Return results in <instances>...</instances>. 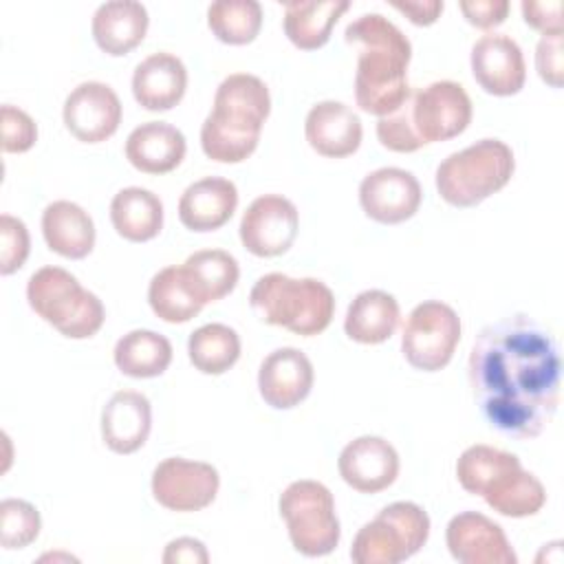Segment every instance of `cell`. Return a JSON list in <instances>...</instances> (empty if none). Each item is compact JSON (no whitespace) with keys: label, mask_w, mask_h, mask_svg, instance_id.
Listing matches in <instances>:
<instances>
[{"label":"cell","mask_w":564,"mask_h":564,"mask_svg":"<svg viewBox=\"0 0 564 564\" xmlns=\"http://www.w3.org/2000/svg\"><path fill=\"white\" fill-rule=\"evenodd\" d=\"M560 368L553 335L524 313L480 328L467 359L471 394L482 419L518 441L540 436L553 421Z\"/></svg>","instance_id":"6da1fadb"},{"label":"cell","mask_w":564,"mask_h":564,"mask_svg":"<svg viewBox=\"0 0 564 564\" xmlns=\"http://www.w3.org/2000/svg\"><path fill=\"white\" fill-rule=\"evenodd\" d=\"M346 44L357 48L355 104L383 117L410 95L408 66L412 44L408 35L381 13H364L344 29Z\"/></svg>","instance_id":"7a4b0ae2"},{"label":"cell","mask_w":564,"mask_h":564,"mask_svg":"<svg viewBox=\"0 0 564 564\" xmlns=\"http://www.w3.org/2000/svg\"><path fill=\"white\" fill-rule=\"evenodd\" d=\"M271 112L269 86L251 73L227 75L216 93L214 108L200 126V148L216 163L247 161L260 141Z\"/></svg>","instance_id":"3957f363"},{"label":"cell","mask_w":564,"mask_h":564,"mask_svg":"<svg viewBox=\"0 0 564 564\" xmlns=\"http://www.w3.org/2000/svg\"><path fill=\"white\" fill-rule=\"evenodd\" d=\"M249 306L264 324L313 337L330 326L335 295L317 278H291L273 271L256 280L249 293Z\"/></svg>","instance_id":"277c9868"},{"label":"cell","mask_w":564,"mask_h":564,"mask_svg":"<svg viewBox=\"0 0 564 564\" xmlns=\"http://www.w3.org/2000/svg\"><path fill=\"white\" fill-rule=\"evenodd\" d=\"M513 172V150L500 139H480L445 156L436 167L434 183L447 205L465 209L500 192Z\"/></svg>","instance_id":"5b68a950"},{"label":"cell","mask_w":564,"mask_h":564,"mask_svg":"<svg viewBox=\"0 0 564 564\" xmlns=\"http://www.w3.org/2000/svg\"><path fill=\"white\" fill-rule=\"evenodd\" d=\"M31 311L68 339H88L106 319L101 300L62 267H42L26 282Z\"/></svg>","instance_id":"8992f818"},{"label":"cell","mask_w":564,"mask_h":564,"mask_svg":"<svg viewBox=\"0 0 564 564\" xmlns=\"http://www.w3.org/2000/svg\"><path fill=\"white\" fill-rule=\"evenodd\" d=\"M278 509L289 540L300 555L324 557L337 549L341 527L335 498L324 482L311 478L293 480L280 494Z\"/></svg>","instance_id":"52a82bcc"},{"label":"cell","mask_w":564,"mask_h":564,"mask_svg":"<svg viewBox=\"0 0 564 564\" xmlns=\"http://www.w3.org/2000/svg\"><path fill=\"white\" fill-rule=\"evenodd\" d=\"M430 538L427 511L410 500L386 505L366 522L350 546L355 564H399L416 555Z\"/></svg>","instance_id":"ba28073f"},{"label":"cell","mask_w":564,"mask_h":564,"mask_svg":"<svg viewBox=\"0 0 564 564\" xmlns=\"http://www.w3.org/2000/svg\"><path fill=\"white\" fill-rule=\"evenodd\" d=\"M460 330V317L449 304L425 300L410 311L403 324L401 352L412 368L438 372L452 361Z\"/></svg>","instance_id":"9c48e42d"},{"label":"cell","mask_w":564,"mask_h":564,"mask_svg":"<svg viewBox=\"0 0 564 564\" xmlns=\"http://www.w3.org/2000/svg\"><path fill=\"white\" fill-rule=\"evenodd\" d=\"M410 123L421 145L447 141L471 123V99L467 90L452 79H438L408 95Z\"/></svg>","instance_id":"30bf717a"},{"label":"cell","mask_w":564,"mask_h":564,"mask_svg":"<svg viewBox=\"0 0 564 564\" xmlns=\"http://www.w3.org/2000/svg\"><path fill=\"white\" fill-rule=\"evenodd\" d=\"M150 489L161 507L176 513H192L203 511L216 500L220 476L209 463L167 456L154 467Z\"/></svg>","instance_id":"8fae6325"},{"label":"cell","mask_w":564,"mask_h":564,"mask_svg":"<svg viewBox=\"0 0 564 564\" xmlns=\"http://www.w3.org/2000/svg\"><path fill=\"white\" fill-rule=\"evenodd\" d=\"M300 231V212L282 194H262L245 209L238 236L242 247L258 258L286 253Z\"/></svg>","instance_id":"7c38bea8"},{"label":"cell","mask_w":564,"mask_h":564,"mask_svg":"<svg viewBox=\"0 0 564 564\" xmlns=\"http://www.w3.org/2000/svg\"><path fill=\"white\" fill-rule=\"evenodd\" d=\"M423 200L419 178L403 167H377L359 183V205L364 214L381 225L410 220Z\"/></svg>","instance_id":"4fadbf2b"},{"label":"cell","mask_w":564,"mask_h":564,"mask_svg":"<svg viewBox=\"0 0 564 564\" xmlns=\"http://www.w3.org/2000/svg\"><path fill=\"white\" fill-rule=\"evenodd\" d=\"M121 101L112 86L104 82H82L64 99L62 119L66 130L82 143L110 139L121 123Z\"/></svg>","instance_id":"5bb4252c"},{"label":"cell","mask_w":564,"mask_h":564,"mask_svg":"<svg viewBox=\"0 0 564 564\" xmlns=\"http://www.w3.org/2000/svg\"><path fill=\"white\" fill-rule=\"evenodd\" d=\"M449 555L460 564H516L518 555L505 529L480 511H460L445 529Z\"/></svg>","instance_id":"9a60e30c"},{"label":"cell","mask_w":564,"mask_h":564,"mask_svg":"<svg viewBox=\"0 0 564 564\" xmlns=\"http://www.w3.org/2000/svg\"><path fill=\"white\" fill-rule=\"evenodd\" d=\"M476 84L494 97H511L524 88L527 64L520 44L507 33L480 35L469 55Z\"/></svg>","instance_id":"2e32d148"},{"label":"cell","mask_w":564,"mask_h":564,"mask_svg":"<svg viewBox=\"0 0 564 564\" xmlns=\"http://www.w3.org/2000/svg\"><path fill=\"white\" fill-rule=\"evenodd\" d=\"M341 480L359 494H379L388 489L401 469L399 452L390 441L364 434L344 445L337 458Z\"/></svg>","instance_id":"e0dca14e"},{"label":"cell","mask_w":564,"mask_h":564,"mask_svg":"<svg viewBox=\"0 0 564 564\" xmlns=\"http://www.w3.org/2000/svg\"><path fill=\"white\" fill-rule=\"evenodd\" d=\"M315 370L306 352L293 346L271 350L258 370V392L273 410L300 405L313 390Z\"/></svg>","instance_id":"ac0fdd59"},{"label":"cell","mask_w":564,"mask_h":564,"mask_svg":"<svg viewBox=\"0 0 564 564\" xmlns=\"http://www.w3.org/2000/svg\"><path fill=\"white\" fill-rule=\"evenodd\" d=\"M304 137L319 156L346 159L359 150L364 126L350 106L324 99L311 106L304 119Z\"/></svg>","instance_id":"d6986e66"},{"label":"cell","mask_w":564,"mask_h":564,"mask_svg":"<svg viewBox=\"0 0 564 564\" xmlns=\"http://www.w3.org/2000/svg\"><path fill=\"white\" fill-rule=\"evenodd\" d=\"M101 441L121 456L141 449L152 432L150 399L137 390L115 392L101 410Z\"/></svg>","instance_id":"ffe728a7"},{"label":"cell","mask_w":564,"mask_h":564,"mask_svg":"<svg viewBox=\"0 0 564 564\" xmlns=\"http://www.w3.org/2000/svg\"><path fill=\"white\" fill-rule=\"evenodd\" d=\"M187 90V68L174 53L159 51L134 66L132 97L150 112H165L181 104Z\"/></svg>","instance_id":"44dd1931"},{"label":"cell","mask_w":564,"mask_h":564,"mask_svg":"<svg viewBox=\"0 0 564 564\" xmlns=\"http://www.w3.org/2000/svg\"><path fill=\"white\" fill-rule=\"evenodd\" d=\"M238 187L225 176H203L189 183L178 198V220L189 231H216L234 216Z\"/></svg>","instance_id":"7402d4cb"},{"label":"cell","mask_w":564,"mask_h":564,"mask_svg":"<svg viewBox=\"0 0 564 564\" xmlns=\"http://www.w3.org/2000/svg\"><path fill=\"white\" fill-rule=\"evenodd\" d=\"M123 152L134 170L143 174H167L183 163L187 141L167 121H145L128 134Z\"/></svg>","instance_id":"603a6c76"},{"label":"cell","mask_w":564,"mask_h":564,"mask_svg":"<svg viewBox=\"0 0 564 564\" xmlns=\"http://www.w3.org/2000/svg\"><path fill=\"white\" fill-rule=\"evenodd\" d=\"M150 15L137 0H108L93 13L90 31L95 44L110 57L128 55L148 33Z\"/></svg>","instance_id":"cb8c5ba5"},{"label":"cell","mask_w":564,"mask_h":564,"mask_svg":"<svg viewBox=\"0 0 564 564\" xmlns=\"http://www.w3.org/2000/svg\"><path fill=\"white\" fill-rule=\"evenodd\" d=\"M42 236L46 247L68 260L86 258L97 240L90 214L73 200H53L42 212Z\"/></svg>","instance_id":"d4e9b609"},{"label":"cell","mask_w":564,"mask_h":564,"mask_svg":"<svg viewBox=\"0 0 564 564\" xmlns=\"http://www.w3.org/2000/svg\"><path fill=\"white\" fill-rule=\"evenodd\" d=\"M480 498L500 516L529 518L546 505V489L535 474L522 467L518 458L485 485Z\"/></svg>","instance_id":"484cf974"},{"label":"cell","mask_w":564,"mask_h":564,"mask_svg":"<svg viewBox=\"0 0 564 564\" xmlns=\"http://www.w3.org/2000/svg\"><path fill=\"white\" fill-rule=\"evenodd\" d=\"M401 308L392 293L383 289H366L352 297L344 317V333L348 339L377 346L390 339L399 326Z\"/></svg>","instance_id":"4316f807"},{"label":"cell","mask_w":564,"mask_h":564,"mask_svg":"<svg viewBox=\"0 0 564 564\" xmlns=\"http://www.w3.org/2000/svg\"><path fill=\"white\" fill-rule=\"evenodd\" d=\"M350 9L348 0H291L284 2V35L300 51L322 48L337 20Z\"/></svg>","instance_id":"83f0119b"},{"label":"cell","mask_w":564,"mask_h":564,"mask_svg":"<svg viewBox=\"0 0 564 564\" xmlns=\"http://www.w3.org/2000/svg\"><path fill=\"white\" fill-rule=\"evenodd\" d=\"M110 223L128 242H148L163 229V203L145 187H123L110 200Z\"/></svg>","instance_id":"f1b7e54d"},{"label":"cell","mask_w":564,"mask_h":564,"mask_svg":"<svg viewBox=\"0 0 564 564\" xmlns=\"http://www.w3.org/2000/svg\"><path fill=\"white\" fill-rule=\"evenodd\" d=\"M172 355L170 339L150 328H134L121 335L112 348L117 370L132 379L161 377L170 368Z\"/></svg>","instance_id":"f546056e"},{"label":"cell","mask_w":564,"mask_h":564,"mask_svg":"<svg viewBox=\"0 0 564 564\" xmlns=\"http://www.w3.org/2000/svg\"><path fill=\"white\" fill-rule=\"evenodd\" d=\"M148 304L152 313L167 324H185L205 306L181 264L163 267L152 275L148 284Z\"/></svg>","instance_id":"4dcf8cb0"},{"label":"cell","mask_w":564,"mask_h":564,"mask_svg":"<svg viewBox=\"0 0 564 564\" xmlns=\"http://www.w3.org/2000/svg\"><path fill=\"white\" fill-rule=\"evenodd\" d=\"M203 304L227 297L240 278L238 260L225 249H200L181 264Z\"/></svg>","instance_id":"1f68e13d"},{"label":"cell","mask_w":564,"mask_h":564,"mask_svg":"<svg viewBox=\"0 0 564 564\" xmlns=\"http://www.w3.org/2000/svg\"><path fill=\"white\" fill-rule=\"evenodd\" d=\"M238 333L220 322L198 326L187 339L189 364L203 375H225L240 359Z\"/></svg>","instance_id":"d6a6232c"},{"label":"cell","mask_w":564,"mask_h":564,"mask_svg":"<svg viewBox=\"0 0 564 564\" xmlns=\"http://www.w3.org/2000/svg\"><path fill=\"white\" fill-rule=\"evenodd\" d=\"M207 26L223 44H251L262 29V4L258 0H216L207 7Z\"/></svg>","instance_id":"836d02e7"},{"label":"cell","mask_w":564,"mask_h":564,"mask_svg":"<svg viewBox=\"0 0 564 564\" xmlns=\"http://www.w3.org/2000/svg\"><path fill=\"white\" fill-rule=\"evenodd\" d=\"M518 456L494 447V445H469L467 449H463V454L456 460V478L458 485L471 494V496H480V491L485 489V485L507 465L516 463Z\"/></svg>","instance_id":"e575fe53"},{"label":"cell","mask_w":564,"mask_h":564,"mask_svg":"<svg viewBox=\"0 0 564 564\" xmlns=\"http://www.w3.org/2000/svg\"><path fill=\"white\" fill-rule=\"evenodd\" d=\"M40 511L22 498H4L0 502V544L7 551L24 549L40 535Z\"/></svg>","instance_id":"d590c367"},{"label":"cell","mask_w":564,"mask_h":564,"mask_svg":"<svg viewBox=\"0 0 564 564\" xmlns=\"http://www.w3.org/2000/svg\"><path fill=\"white\" fill-rule=\"evenodd\" d=\"M31 251V236L26 225L11 216H0V275H11L24 267Z\"/></svg>","instance_id":"8d00e7d4"},{"label":"cell","mask_w":564,"mask_h":564,"mask_svg":"<svg viewBox=\"0 0 564 564\" xmlns=\"http://www.w3.org/2000/svg\"><path fill=\"white\" fill-rule=\"evenodd\" d=\"M0 130H2V150L9 154L29 152L37 141V126L33 117L11 104H4L0 108Z\"/></svg>","instance_id":"74e56055"},{"label":"cell","mask_w":564,"mask_h":564,"mask_svg":"<svg viewBox=\"0 0 564 564\" xmlns=\"http://www.w3.org/2000/svg\"><path fill=\"white\" fill-rule=\"evenodd\" d=\"M562 33L542 35L535 46V70L544 84L560 88L564 82V59H562Z\"/></svg>","instance_id":"f35d334b"},{"label":"cell","mask_w":564,"mask_h":564,"mask_svg":"<svg viewBox=\"0 0 564 564\" xmlns=\"http://www.w3.org/2000/svg\"><path fill=\"white\" fill-rule=\"evenodd\" d=\"M522 20L542 35L562 33V0H522Z\"/></svg>","instance_id":"ab89813d"},{"label":"cell","mask_w":564,"mask_h":564,"mask_svg":"<svg viewBox=\"0 0 564 564\" xmlns=\"http://www.w3.org/2000/svg\"><path fill=\"white\" fill-rule=\"evenodd\" d=\"M458 9L471 26L491 31L507 20L511 4L507 0H460Z\"/></svg>","instance_id":"60d3db41"},{"label":"cell","mask_w":564,"mask_h":564,"mask_svg":"<svg viewBox=\"0 0 564 564\" xmlns=\"http://www.w3.org/2000/svg\"><path fill=\"white\" fill-rule=\"evenodd\" d=\"M390 7L403 13L412 24L430 26L441 18L445 2L443 0H390Z\"/></svg>","instance_id":"b9f144b4"},{"label":"cell","mask_w":564,"mask_h":564,"mask_svg":"<svg viewBox=\"0 0 564 564\" xmlns=\"http://www.w3.org/2000/svg\"><path fill=\"white\" fill-rule=\"evenodd\" d=\"M161 560L165 564H178V562L205 564V562H209V553L200 540L185 535V538H176V540L167 542Z\"/></svg>","instance_id":"7bdbcfd3"}]
</instances>
